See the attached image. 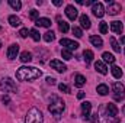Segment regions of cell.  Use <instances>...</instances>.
Instances as JSON below:
<instances>
[{
  "mask_svg": "<svg viewBox=\"0 0 125 123\" xmlns=\"http://www.w3.org/2000/svg\"><path fill=\"white\" fill-rule=\"evenodd\" d=\"M60 44H61L62 46H65L64 49H68V51H76L80 45H79V42H76V41H73V39H67V38H62L61 41H60Z\"/></svg>",
  "mask_w": 125,
  "mask_h": 123,
  "instance_id": "7",
  "label": "cell"
},
{
  "mask_svg": "<svg viewBox=\"0 0 125 123\" xmlns=\"http://www.w3.org/2000/svg\"><path fill=\"white\" fill-rule=\"evenodd\" d=\"M65 15H67V18L70 19V20H76L77 19V9L74 7V6H71V4H68L67 7H65Z\"/></svg>",
  "mask_w": 125,
  "mask_h": 123,
  "instance_id": "10",
  "label": "cell"
},
{
  "mask_svg": "<svg viewBox=\"0 0 125 123\" xmlns=\"http://www.w3.org/2000/svg\"><path fill=\"white\" fill-rule=\"evenodd\" d=\"M99 31H100V33H108V31H109L108 23H106V22H100V25H99Z\"/></svg>",
  "mask_w": 125,
  "mask_h": 123,
  "instance_id": "31",
  "label": "cell"
},
{
  "mask_svg": "<svg viewBox=\"0 0 125 123\" xmlns=\"http://www.w3.org/2000/svg\"><path fill=\"white\" fill-rule=\"evenodd\" d=\"M122 113H124V114H125V106H124V107H122Z\"/></svg>",
  "mask_w": 125,
  "mask_h": 123,
  "instance_id": "42",
  "label": "cell"
},
{
  "mask_svg": "<svg viewBox=\"0 0 125 123\" xmlns=\"http://www.w3.org/2000/svg\"><path fill=\"white\" fill-rule=\"evenodd\" d=\"M54 39H55V35H54L52 31H48L47 33H44V41H45V42H51V41H54Z\"/></svg>",
  "mask_w": 125,
  "mask_h": 123,
  "instance_id": "27",
  "label": "cell"
},
{
  "mask_svg": "<svg viewBox=\"0 0 125 123\" xmlns=\"http://www.w3.org/2000/svg\"><path fill=\"white\" fill-rule=\"evenodd\" d=\"M121 4L119 3H116V1H109L108 0V13L111 15V16H115V15H118L119 12H121Z\"/></svg>",
  "mask_w": 125,
  "mask_h": 123,
  "instance_id": "8",
  "label": "cell"
},
{
  "mask_svg": "<svg viewBox=\"0 0 125 123\" xmlns=\"http://www.w3.org/2000/svg\"><path fill=\"white\" fill-rule=\"evenodd\" d=\"M41 70L35 68V67H21L16 71V78L19 81H32L41 77Z\"/></svg>",
  "mask_w": 125,
  "mask_h": 123,
  "instance_id": "1",
  "label": "cell"
},
{
  "mask_svg": "<svg viewBox=\"0 0 125 123\" xmlns=\"http://www.w3.org/2000/svg\"><path fill=\"white\" fill-rule=\"evenodd\" d=\"M9 23H10L12 26H15V28H16V26H19V25H21V19H19L18 16H15V15H10V16H9Z\"/></svg>",
  "mask_w": 125,
  "mask_h": 123,
  "instance_id": "23",
  "label": "cell"
},
{
  "mask_svg": "<svg viewBox=\"0 0 125 123\" xmlns=\"http://www.w3.org/2000/svg\"><path fill=\"white\" fill-rule=\"evenodd\" d=\"M92 12H93V15L96 18H103V15H105V7H103L102 3L94 1L93 6H92Z\"/></svg>",
  "mask_w": 125,
  "mask_h": 123,
  "instance_id": "9",
  "label": "cell"
},
{
  "mask_svg": "<svg viewBox=\"0 0 125 123\" xmlns=\"http://www.w3.org/2000/svg\"><path fill=\"white\" fill-rule=\"evenodd\" d=\"M84 84H86V78H84L82 74H77V75H76V78H74V86L80 88V87H83Z\"/></svg>",
  "mask_w": 125,
  "mask_h": 123,
  "instance_id": "17",
  "label": "cell"
},
{
  "mask_svg": "<svg viewBox=\"0 0 125 123\" xmlns=\"http://www.w3.org/2000/svg\"><path fill=\"white\" fill-rule=\"evenodd\" d=\"M9 4L15 9V10H21L22 9V3L19 0H9Z\"/></svg>",
  "mask_w": 125,
  "mask_h": 123,
  "instance_id": "28",
  "label": "cell"
},
{
  "mask_svg": "<svg viewBox=\"0 0 125 123\" xmlns=\"http://www.w3.org/2000/svg\"><path fill=\"white\" fill-rule=\"evenodd\" d=\"M52 3H54L55 6H61V4H62V1H61V0H54Z\"/></svg>",
  "mask_w": 125,
  "mask_h": 123,
  "instance_id": "39",
  "label": "cell"
},
{
  "mask_svg": "<svg viewBox=\"0 0 125 123\" xmlns=\"http://www.w3.org/2000/svg\"><path fill=\"white\" fill-rule=\"evenodd\" d=\"M0 46H1V42H0Z\"/></svg>",
  "mask_w": 125,
  "mask_h": 123,
  "instance_id": "43",
  "label": "cell"
},
{
  "mask_svg": "<svg viewBox=\"0 0 125 123\" xmlns=\"http://www.w3.org/2000/svg\"><path fill=\"white\" fill-rule=\"evenodd\" d=\"M0 88H1L3 93H16L18 91L16 83H15L12 78H9V77L3 78V80L0 81Z\"/></svg>",
  "mask_w": 125,
  "mask_h": 123,
  "instance_id": "4",
  "label": "cell"
},
{
  "mask_svg": "<svg viewBox=\"0 0 125 123\" xmlns=\"http://www.w3.org/2000/svg\"><path fill=\"white\" fill-rule=\"evenodd\" d=\"M112 90H114V100H115V101H121V100H124L125 88H124V86H122L121 83L115 81V83L112 84Z\"/></svg>",
  "mask_w": 125,
  "mask_h": 123,
  "instance_id": "5",
  "label": "cell"
},
{
  "mask_svg": "<svg viewBox=\"0 0 125 123\" xmlns=\"http://www.w3.org/2000/svg\"><path fill=\"white\" fill-rule=\"evenodd\" d=\"M102 58H103L105 62H109V64H114L115 62V57L112 54H109V52H103L102 54Z\"/></svg>",
  "mask_w": 125,
  "mask_h": 123,
  "instance_id": "25",
  "label": "cell"
},
{
  "mask_svg": "<svg viewBox=\"0 0 125 123\" xmlns=\"http://www.w3.org/2000/svg\"><path fill=\"white\" fill-rule=\"evenodd\" d=\"M96 90H97V93H99L100 96H106V94L109 93V87H108L106 84H99Z\"/></svg>",
  "mask_w": 125,
  "mask_h": 123,
  "instance_id": "21",
  "label": "cell"
},
{
  "mask_svg": "<svg viewBox=\"0 0 125 123\" xmlns=\"http://www.w3.org/2000/svg\"><path fill=\"white\" fill-rule=\"evenodd\" d=\"M55 81H57V80H55L54 77H47V83H48V84L54 86V84H55Z\"/></svg>",
  "mask_w": 125,
  "mask_h": 123,
  "instance_id": "37",
  "label": "cell"
},
{
  "mask_svg": "<svg viewBox=\"0 0 125 123\" xmlns=\"http://www.w3.org/2000/svg\"><path fill=\"white\" fill-rule=\"evenodd\" d=\"M48 110L51 112L52 116L60 117L62 114V112L65 110V103H64V100L60 98L58 96H52L51 103H50V106H48Z\"/></svg>",
  "mask_w": 125,
  "mask_h": 123,
  "instance_id": "2",
  "label": "cell"
},
{
  "mask_svg": "<svg viewBox=\"0 0 125 123\" xmlns=\"http://www.w3.org/2000/svg\"><path fill=\"white\" fill-rule=\"evenodd\" d=\"M18 54H19V45H18V44L10 45L9 49H7V58H9V60H15V58L18 57Z\"/></svg>",
  "mask_w": 125,
  "mask_h": 123,
  "instance_id": "11",
  "label": "cell"
},
{
  "mask_svg": "<svg viewBox=\"0 0 125 123\" xmlns=\"http://www.w3.org/2000/svg\"><path fill=\"white\" fill-rule=\"evenodd\" d=\"M83 97H84V93H83V91H79V94H77V98H80V100H82Z\"/></svg>",
  "mask_w": 125,
  "mask_h": 123,
  "instance_id": "40",
  "label": "cell"
},
{
  "mask_svg": "<svg viewBox=\"0 0 125 123\" xmlns=\"http://www.w3.org/2000/svg\"><path fill=\"white\" fill-rule=\"evenodd\" d=\"M25 123H44V116L36 107H32L25 116Z\"/></svg>",
  "mask_w": 125,
  "mask_h": 123,
  "instance_id": "3",
  "label": "cell"
},
{
  "mask_svg": "<svg viewBox=\"0 0 125 123\" xmlns=\"http://www.w3.org/2000/svg\"><path fill=\"white\" fill-rule=\"evenodd\" d=\"M105 110H106V117H112L114 119V122H116L118 119H116V116H118V107L115 106V104H112V103H108L106 104V107H105Z\"/></svg>",
  "mask_w": 125,
  "mask_h": 123,
  "instance_id": "6",
  "label": "cell"
},
{
  "mask_svg": "<svg viewBox=\"0 0 125 123\" xmlns=\"http://www.w3.org/2000/svg\"><path fill=\"white\" fill-rule=\"evenodd\" d=\"M80 23H82V28L89 29V28H90V19H89V16L82 15V16H80Z\"/></svg>",
  "mask_w": 125,
  "mask_h": 123,
  "instance_id": "18",
  "label": "cell"
},
{
  "mask_svg": "<svg viewBox=\"0 0 125 123\" xmlns=\"http://www.w3.org/2000/svg\"><path fill=\"white\" fill-rule=\"evenodd\" d=\"M73 35H74L76 38H82V36H83V32H82V29H80V28L74 26V28H73Z\"/></svg>",
  "mask_w": 125,
  "mask_h": 123,
  "instance_id": "34",
  "label": "cell"
},
{
  "mask_svg": "<svg viewBox=\"0 0 125 123\" xmlns=\"http://www.w3.org/2000/svg\"><path fill=\"white\" fill-rule=\"evenodd\" d=\"M35 25L39 26V28H50V26H51V20L47 19V18H39Z\"/></svg>",
  "mask_w": 125,
  "mask_h": 123,
  "instance_id": "16",
  "label": "cell"
},
{
  "mask_svg": "<svg viewBox=\"0 0 125 123\" xmlns=\"http://www.w3.org/2000/svg\"><path fill=\"white\" fill-rule=\"evenodd\" d=\"M61 57L64 58V60H71L73 58V55H71V51H68V49H62L61 51Z\"/></svg>",
  "mask_w": 125,
  "mask_h": 123,
  "instance_id": "30",
  "label": "cell"
},
{
  "mask_svg": "<svg viewBox=\"0 0 125 123\" xmlns=\"http://www.w3.org/2000/svg\"><path fill=\"white\" fill-rule=\"evenodd\" d=\"M109 41H111V45H112V48H114V51H115V52H121V48H119V45H118V42H116V39H115V38H111Z\"/></svg>",
  "mask_w": 125,
  "mask_h": 123,
  "instance_id": "29",
  "label": "cell"
},
{
  "mask_svg": "<svg viewBox=\"0 0 125 123\" xmlns=\"http://www.w3.org/2000/svg\"><path fill=\"white\" fill-rule=\"evenodd\" d=\"M1 101H3L4 104H9V103H10V98H9L7 96H1Z\"/></svg>",
  "mask_w": 125,
  "mask_h": 123,
  "instance_id": "38",
  "label": "cell"
},
{
  "mask_svg": "<svg viewBox=\"0 0 125 123\" xmlns=\"http://www.w3.org/2000/svg\"><path fill=\"white\" fill-rule=\"evenodd\" d=\"M83 57H84L86 64H90V62L93 61V52H92L90 49H86V51L83 52Z\"/></svg>",
  "mask_w": 125,
  "mask_h": 123,
  "instance_id": "22",
  "label": "cell"
},
{
  "mask_svg": "<svg viewBox=\"0 0 125 123\" xmlns=\"http://www.w3.org/2000/svg\"><path fill=\"white\" fill-rule=\"evenodd\" d=\"M90 110H92V104H90L89 101L82 103V113H83L84 119H89V116H90Z\"/></svg>",
  "mask_w": 125,
  "mask_h": 123,
  "instance_id": "13",
  "label": "cell"
},
{
  "mask_svg": "<svg viewBox=\"0 0 125 123\" xmlns=\"http://www.w3.org/2000/svg\"><path fill=\"white\" fill-rule=\"evenodd\" d=\"M90 42L93 44L94 46H97V48H100V46L103 45L102 38H100V36H96V35H92V36H90Z\"/></svg>",
  "mask_w": 125,
  "mask_h": 123,
  "instance_id": "20",
  "label": "cell"
},
{
  "mask_svg": "<svg viewBox=\"0 0 125 123\" xmlns=\"http://www.w3.org/2000/svg\"><path fill=\"white\" fill-rule=\"evenodd\" d=\"M111 71H112V75H114L115 78H121V77H122V70H121L119 67L114 65V67L111 68Z\"/></svg>",
  "mask_w": 125,
  "mask_h": 123,
  "instance_id": "24",
  "label": "cell"
},
{
  "mask_svg": "<svg viewBox=\"0 0 125 123\" xmlns=\"http://www.w3.org/2000/svg\"><path fill=\"white\" fill-rule=\"evenodd\" d=\"M29 33H31V36H32V39H33V41H36V42H38V41L41 39V35L38 33V31H36V29H31V31H29Z\"/></svg>",
  "mask_w": 125,
  "mask_h": 123,
  "instance_id": "32",
  "label": "cell"
},
{
  "mask_svg": "<svg viewBox=\"0 0 125 123\" xmlns=\"http://www.w3.org/2000/svg\"><path fill=\"white\" fill-rule=\"evenodd\" d=\"M94 68H96V71L100 72L102 75H106V74H108V68H106V65H105L102 61H96L94 62Z\"/></svg>",
  "mask_w": 125,
  "mask_h": 123,
  "instance_id": "14",
  "label": "cell"
},
{
  "mask_svg": "<svg viewBox=\"0 0 125 123\" xmlns=\"http://www.w3.org/2000/svg\"><path fill=\"white\" fill-rule=\"evenodd\" d=\"M111 29H112L114 33H118V35H119V33H122V29H124V28H122V23H121L119 20H115V22L111 23Z\"/></svg>",
  "mask_w": 125,
  "mask_h": 123,
  "instance_id": "15",
  "label": "cell"
},
{
  "mask_svg": "<svg viewBox=\"0 0 125 123\" xmlns=\"http://www.w3.org/2000/svg\"><path fill=\"white\" fill-rule=\"evenodd\" d=\"M0 29H1V26H0Z\"/></svg>",
  "mask_w": 125,
  "mask_h": 123,
  "instance_id": "44",
  "label": "cell"
},
{
  "mask_svg": "<svg viewBox=\"0 0 125 123\" xmlns=\"http://www.w3.org/2000/svg\"><path fill=\"white\" fill-rule=\"evenodd\" d=\"M57 19H58V28H60V31L62 32V33H65V32H68V23L67 22H64V20H61V18L60 16H57Z\"/></svg>",
  "mask_w": 125,
  "mask_h": 123,
  "instance_id": "19",
  "label": "cell"
},
{
  "mask_svg": "<svg viewBox=\"0 0 125 123\" xmlns=\"http://www.w3.org/2000/svg\"><path fill=\"white\" fill-rule=\"evenodd\" d=\"M28 35H29V31H28L26 28H23V29L19 31V36H21V38H28Z\"/></svg>",
  "mask_w": 125,
  "mask_h": 123,
  "instance_id": "35",
  "label": "cell"
},
{
  "mask_svg": "<svg viewBox=\"0 0 125 123\" xmlns=\"http://www.w3.org/2000/svg\"><path fill=\"white\" fill-rule=\"evenodd\" d=\"M21 61L22 62H31L32 61V54L28 52V51L22 52V54H21Z\"/></svg>",
  "mask_w": 125,
  "mask_h": 123,
  "instance_id": "26",
  "label": "cell"
},
{
  "mask_svg": "<svg viewBox=\"0 0 125 123\" xmlns=\"http://www.w3.org/2000/svg\"><path fill=\"white\" fill-rule=\"evenodd\" d=\"M58 88H60V91H62V93H70V87L65 86V84H60Z\"/></svg>",
  "mask_w": 125,
  "mask_h": 123,
  "instance_id": "36",
  "label": "cell"
},
{
  "mask_svg": "<svg viewBox=\"0 0 125 123\" xmlns=\"http://www.w3.org/2000/svg\"><path fill=\"white\" fill-rule=\"evenodd\" d=\"M50 65L55 70V71H58V72H64L65 70H67V67H65V64H62L61 61H58V60H52V61L50 62Z\"/></svg>",
  "mask_w": 125,
  "mask_h": 123,
  "instance_id": "12",
  "label": "cell"
},
{
  "mask_svg": "<svg viewBox=\"0 0 125 123\" xmlns=\"http://www.w3.org/2000/svg\"><path fill=\"white\" fill-rule=\"evenodd\" d=\"M121 42H122V44H125V36H122V38H121Z\"/></svg>",
  "mask_w": 125,
  "mask_h": 123,
  "instance_id": "41",
  "label": "cell"
},
{
  "mask_svg": "<svg viewBox=\"0 0 125 123\" xmlns=\"http://www.w3.org/2000/svg\"><path fill=\"white\" fill-rule=\"evenodd\" d=\"M29 18H31L32 20H38L39 19V12L35 10V9H32L31 12H29Z\"/></svg>",
  "mask_w": 125,
  "mask_h": 123,
  "instance_id": "33",
  "label": "cell"
}]
</instances>
